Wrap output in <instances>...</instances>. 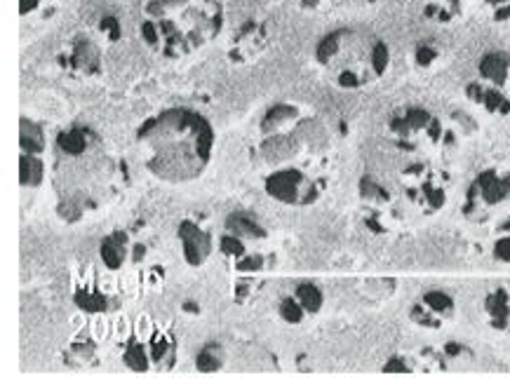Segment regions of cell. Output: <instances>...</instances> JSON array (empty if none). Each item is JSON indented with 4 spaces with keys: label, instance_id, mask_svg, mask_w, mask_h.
<instances>
[{
    "label": "cell",
    "instance_id": "1",
    "mask_svg": "<svg viewBox=\"0 0 510 392\" xmlns=\"http://www.w3.org/2000/svg\"><path fill=\"white\" fill-rule=\"evenodd\" d=\"M179 240L184 247V259L189 266H203L207 256L212 252V238L205 231H200L193 221H181L179 226Z\"/></svg>",
    "mask_w": 510,
    "mask_h": 392
},
{
    "label": "cell",
    "instance_id": "2",
    "mask_svg": "<svg viewBox=\"0 0 510 392\" xmlns=\"http://www.w3.org/2000/svg\"><path fill=\"white\" fill-rule=\"evenodd\" d=\"M304 184L306 177L299 170H280L266 179V193L278 202L294 205V202H299V191Z\"/></svg>",
    "mask_w": 510,
    "mask_h": 392
},
{
    "label": "cell",
    "instance_id": "3",
    "mask_svg": "<svg viewBox=\"0 0 510 392\" xmlns=\"http://www.w3.org/2000/svg\"><path fill=\"white\" fill-rule=\"evenodd\" d=\"M482 80H489L494 87L506 85L510 73V54L508 52H489L480 59L478 66Z\"/></svg>",
    "mask_w": 510,
    "mask_h": 392
},
{
    "label": "cell",
    "instance_id": "4",
    "mask_svg": "<svg viewBox=\"0 0 510 392\" xmlns=\"http://www.w3.org/2000/svg\"><path fill=\"white\" fill-rule=\"evenodd\" d=\"M475 186L487 205H496L510 195V177H499L496 172H482Z\"/></svg>",
    "mask_w": 510,
    "mask_h": 392
},
{
    "label": "cell",
    "instance_id": "5",
    "mask_svg": "<svg viewBox=\"0 0 510 392\" xmlns=\"http://www.w3.org/2000/svg\"><path fill=\"white\" fill-rule=\"evenodd\" d=\"M226 231L238 235V238H250V240H264L266 238V228L247 212H233L226 219Z\"/></svg>",
    "mask_w": 510,
    "mask_h": 392
},
{
    "label": "cell",
    "instance_id": "6",
    "mask_svg": "<svg viewBox=\"0 0 510 392\" xmlns=\"http://www.w3.org/2000/svg\"><path fill=\"white\" fill-rule=\"evenodd\" d=\"M99 254H102V261L106 268L118 270L123 268V263L127 259V235L125 233H111L102 240V247H99Z\"/></svg>",
    "mask_w": 510,
    "mask_h": 392
},
{
    "label": "cell",
    "instance_id": "7",
    "mask_svg": "<svg viewBox=\"0 0 510 392\" xmlns=\"http://www.w3.org/2000/svg\"><path fill=\"white\" fill-rule=\"evenodd\" d=\"M19 146H22V153H29V155H38L43 151L45 134L40 130V125L22 118V125H19Z\"/></svg>",
    "mask_w": 510,
    "mask_h": 392
},
{
    "label": "cell",
    "instance_id": "8",
    "mask_svg": "<svg viewBox=\"0 0 510 392\" xmlns=\"http://www.w3.org/2000/svg\"><path fill=\"white\" fill-rule=\"evenodd\" d=\"M45 177V167L36 155L22 153L19 158V181L22 186H40V181Z\"/></svg>",
    "mask_w": 510,
    "mask_h": 392
},
{
    "label": "cell",
    "instance_id": "9",
    "mask_svg": "<svg viewBox=\"0 0 510 392\" xmlns=\"http://www.w3.org/2000/svg\"><path fill=\"white\" fill-rule=\"evenodd\" d=\"M71 64L76 66V69L97 71L99 69V50H97V45L90 43V40H78L76 50H73Z\"/></svg>",
    "mask_w": 510,
    "mask_h": 392
},
{
    "label": "cell",
    "instance_id": "10",
    "mask_svg": "<svg viewBox=\"0 0 510 392\" xmlns=\"http://www.w3.org/2000/svg\"><path fill=\"white\" fill-rule=\"evenodd\" d=\"M487 313L492 315V327L494 329H506L508 327V299L503 292H496L492 296H487L485 301Z\"/></svg>",
    "mask_w": 510,
    "mask_h": 392
},
{
    "label": "cell",
    "instance_id": "11",
    "mask_svg": "<svg viewBox=\"0 0 510 392\" xmlns=\"http://www.w3.org/2000/svg\"><path fill=\"white\" fill-rule=\"evenodd\" d=\"M57 144H59V148H62L66 155H80V153H85V148H87V134L76 127V130H69V132L59 134Z\"/></svg>",
    "mask_w": 510,
    "mask_h": 392
},
{
    "label": "cell",
    "instance_id": "12",
    "mask_svg": "<svg viewBox=\"0 0 510 392\" xmlns=\"http://www.w3.org/2000/svg\"><path fill=\"white\" fill-rule=\"evenodd\" d=\"M294 294H297V299H299L301 306H304L306 313H318V310L322 308V292H320V287L313 285V282H304V285H299Z\"/></svg>",
    "mask_w": 510,
    "mask_h": 392
},
{
    "label": "cell",
    "instance_id": "13",
    "mask_svg": "<svg viewBox=\"0 0 510 392\" xmlns=\"http://www.w3.org/2000/svg\"><path fill=\"white\" fill-rule=\"evenodd\" d=\"M125 367H130L132 371H146L149 369V355H146L144 346L139 341H130L123 355Z\"/></svg>",
    "mask_w": 510,
    "mask_h": 392
},
{
    "label": "cell",
    "instance_id": "14",
    "mask_svg": "<svg viewBox=\"0 0 510 392\" xmlns=\"http://www.w3.org/2000/svg\"><path fill=\"white\" fill-rule=\"evenodd\" d=\"M480 104H485L487 111H492V113H508L510 111V104H508V99L503 97L501 87H494V85L482 90Z\"/></svg>",
    "mask_w": 510,
    "mask_h": 392
},
{
    "label": "cell",
    "instance_id": "15",
    "mask_svg": "<svg viewBox=\"0 0 510 392\" xmlns=\"http://www.w3.org/2000/svg\"><path fill=\"white\" fill-rule=\"evenodd\" d=\"M424 306L435 315H447V313H452L454 301H452V296H447L445 292H426Z\"/></svg>",
    "mask_w": 510,
    "mask_h": 392
},
{
    "label": "cell",
    "instance_id": "16",
    "mask_svg": "<svg viewBox=\"0 0 510 392\" xmlns=\"http://www.w3.org/2000/svg\"><path fill=\"white\" fill-rule=\"evenodd\" d=\"M388 62H391V52H388V45L384 40H374L372 47V57H369V66L377 76H384L388 69Z\"/></svg>",
    "mask_w": 510,
    "mask_h": 392
},
{
    "label": "cell",
    "instance_id": "17",
    "mask_svg": "<svg viewBox=\"0 0 510 392\" xmlns=\"http://www.w3.org/2000/svg\"><path fill=\"white\" fill-rule=\"evenodd\" d=\"M292 118H297V108L290 104H275L273 108H268V113L264 118V130H271L273 125H280Z\"/></svg>",
    "mask_w": 510,
    "mask_h": 392
},
{
    "label": "cell",
    "instance_id": "18",
    "mask_svg": "<svg viewBox=\"0 0 510 392\" xmlns=\"http://www.w3.org/2000/svg\"><path fill=\"white\" fill-rule=\"evenodd\" d=\"M217 348H219V346H214V343H210V346H205V348L198 353V357H196V367H198L200 371H207V374H210V371L221 369V357H219V350H217Z\"/></svg>",
    "mask_w": 510,
    "mask_h": 392
},
{
    "label": "cell",
    "instance_id": "19",
    "mask_svg": "<svg viewBox=\"0 0 510 392\" xmlns=\"http://www.w3.org/2000/svg\"><path fill=\"white\" fill-rule=\"evenodd\" d=\"M304 306L299 303V299H294V296H287V299H283V303H280V317L287 322V324H299L301 320H304Z\"/></svg>",
    "mask_w": 510,
    "mask_h": 392
},
{
    "label": "cell",
    "instance_id": "20",
    "mask_svg": "<svg viewBox=\"0 0 510 392\" xmlns=\"http://www.w3.org/2000/svg\"><path fill=\"white\" fill-rule=\"evenodd\" d=\"M76 303L87 313H102V310L109 308V299H106L104 294H87V292H80L76 296Z\"/></svg>",
    "mask_w": 510,
    "mask_h": 392
},
{
    "label": "cell",
    "instance_id": "21",
    "mask_svg": "<svg viewBox=\"0 0 510 392\" xmlns=\"http://www.w3.org/2000/svg\"><path fill=\"white\" fill-rule=\"evenodd\" d=\"M219 247H221V252H224L226 256H233V259H240V256H245L243 240H240L238 235H233V233L224 235V238L219 240Z\"/></svg>",
    "mask_w": 510,
    "mask_h": 392
},
{
    "label": "cell",
    "instance_id": "22",
    "mask_svg": "<svg viewBox=\"0 0 510 392\" xmlns=\"http://www.w3.org/2000/svg\"><path fill=\"white\" fill-rule=\"evenodd\" d=\"M360 195L365 200H388V193L372 177H362V181H360Z\"/></svg>",
    "mask_w": 510,
    "mask_h": 392
},
{
    "label": "cell",
    "instance_id": "23",
    "mask_svg": "<svg viewBox=\"0 0 510 392\" xmlns=\"http://www.w3.org/2000/svg\"><path fill=\"white\" fill-rule=\"evenodd\" d=\"M407 123L412 130H424V127L431 125V116H428V111H424V108H409L407 111Z\"/></svg>",
    "mask_w": 510,
    "mask_h": 392
},
{
    "label": "cell",
    "instance_id": "24",
    "mask_svg": "<svg viewBox=\"0 0 510 392\" xmlns=\"http://www.w3.org/2000/svg\"><path fill=\"white\" fill-rule=\"evenodd\" d=\"M264 266V256L261 254H252V256H240L236 261V270L238 273H257Z\"/></svg>",
    "mask_w": 510,
    "mask_h": 392
},
{
    "label": "cell",
    "instance_id": "25",
    "mask_svg": "<svg viewBox=\"0 0 510 392\" xmlns=\"http://www.w3.org/2000/svg\"><path fill=\"white\" fill-rule=\"evenodd\" d=\"M435 59H438V52H435V47L421 43L416 47V64L419 66H431Z\"/></svg>",
    "mask_w": 510,
    "mask_h": 392
},
{
    "label": "cell",
    "instance_id": "26",
    "mask_svg": "<svg viewBox=\"0 0 510 392\" xmlns=\"http://www.w3.org/2000/svg\"><path fill=\"white\" fill-rule=\"evenodd\" d=\"M337 83L344 87V90H355V87H360V76L355 71H351V69H344L339 73Z\"/></svg>",
    "mask_w": 510,
    "mask_h": 392
},
{
    "label": "cell",
    "instance_id": "27",
    "mask_svg": "<svg viewBox=\"0 0 510 392\" xmlns=\"http://www.w3.org/2000/svg\"><path fill=\"white\" fill-rule=\"evenodd\" d=\"M142 38H144L151 47H158V43H160V31H158V26L153 24V22H144V24H142Z\"/></svg>",
    "mask_w": 510,
    "mask_h": 392
},
{
    "label": "cell",
    "instance_id": "28",
    "mask_svg": "<svg viewBox=\"0 0 510 392\" xmlns=\"http://www.w3.org/2000/svg\"><path fill=\"white\" fill-rule=\"evenodd\" d=\"M412 320L419 322V324H424V327H440V322L433 320V317L428 313H424V308H419V306L412 308Z\"/></svg>",
    "mask_w": 510,
    "mask_h": 392
},
{
    "label": "cell",
    "instance_id": "29",
    "mask_svg": "<svg viewBox=\"0 0 510 392\" xmlns=\"http://www.w3.org/2000/svg\"><path fill=\"white\" fill-rule=\"evenodd\" d=\"M494 256L499 261H508L510 263V238H501L494 245Z\"/></svg>",
    "mask_w": 510,
    "mask_h": 392
},
{
    "label": "cell",
    "instance_id": "30",
    "mask_svg": "<svg viewBox=\"0 0 510 392\" xmlns=\"http://www.w3.org/2000/svg\"><path fill=\"white\" fill-rule=\"evenodd\" d=\"M99 26H102V31L104 33H109V36L113 38V40H116V38H120V24H118V19L116 17H106V19H102V24H99Z\"/></svg>",
    "mask_w": 510,
    "mask_h": 392
},
{
    "label": "cell",
    "instance_id": "31",
    "mask_svg": "<svg viewBox=\"0 0 510 392\" xmlns=\"http://www.w3.org/2000/svg\"><path fill=\"white\" fill-rule=\"evenodd\" d=\"M426 195H428V202H431L433 209H440L445 205V191H433V188H426Z\"/></svg>",
    "mask_w": 510,
    "mask_h": 392
},
{
    "label": "cell",
    "instance_id": "32",
    "mask_svg": "<svg viewBox=\"0 0 510 392\" xmlns=\"http://www.w3.org/2000/svg\"><path fill=\"white\" fill-rule=\"evenodd\" d=\"M391 130L402 134V137H407V134L412 132V127H409L407 118H395V120H391Z\"/></svg>",
    "mask_w": 510,
    "mask_h": 392
},
{
    "label": "cell",
    "instance_id": "33",
    "mask_svg": "<svg viewBox=\"0 0 510 392\" xmlns=\"http://www.w3.org/2000/svg\"><path fill=\"white\" fill-rule=\"evenodd\" d=\"M384 371H400V374H407V364L400 360V357H393V360H388L386 362V367H384Z\"/></svg>",
    "mask_w": 510,
    "mask_h": 392
},
{
    "label": "cell",
    "instance_id": "34",
    "mask_svg": "<svg viewBox=\"0 0 510 392\" xmlns=\"http://www.w3.org/2000/svg\"><path fill=\"white\" fill-rule=\"evenodd\" d=\"M445 353L449 357H456V355H461L463 353V346H459V343H447L445 346Z\"/></svg>",
    "mask_w": 510,
    "mask_h": 392
},
{
    "label": "cell",
    "instance_id": "35",
    "mask_svg": "<svg viewBox=\"0 0 510 392\" xmlns=\"http://www.w3.org/2000/svg\"><path fill=\"white\" fill-rule=\"evenodd\" d=\"M165 350H167L165 341H163V343H158V346H156V350H153V360H156V362H163V355H165Z\"/></svg>",
    "mask_w": 510,
    "mask_h": 392
},
{
    "label": "cell",
    "instance_id": "36",
    "mask_svg": "<svg viewBox=\"0 0 510 392\" xmlns=\"http://www.w3.org/2000/svg\"><path fill=\"white\" fill-rule=\"evenodd\" d=\"M428 134H431V139H440V123L438 120H431V125H428Z\"/></svg>",
    "mask_w": 510,
    "mask_h": 392
},
{
    "label": "cell",
    "instance_id": "37",
    "mask_svg": "<svg viewBox=\"0 0 510 392\" xmlns=\"http://www.w3.org/2000/svg\"><path fill=\"white\" fill-rule=\"evenodd\" d=\"M144 254H146V247H144V245H137V247H134V261H142V259H144Z\"/></svg>",
    "mask_w": 510,
    "mask_h": 392
},
{
    "label": "cell",
    "instance_id": "38",
    "mask_svg": "<svg viewBox=\"0 0 510 392\" xmlns=\"http://www.w3.org/2000/svg\"><path fill=\"white\" fill-rule=\"evenodd\" d=\"M184 310H186V313H191V315H196V313H200V308L196 306V303H184Z\"/></svg>",
    "mask_w": 510,
    "mask_h": 392
},
{
    "label": "cell",
    "instance_id": "39",
    "mask_svg": "<svg viewBox=\"0 0 510 392\" xmlns=\"http://www.w3.org/2000/svg\"><path fill=\"white\" fill-rule=\"evenodd\" d=\"M501 228H503V231H506V233H510V221H506V223H503Z\"/></svg>",
    "mask_w": 510,
    "mask_h": 392
}]
</instances>
